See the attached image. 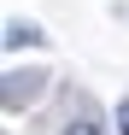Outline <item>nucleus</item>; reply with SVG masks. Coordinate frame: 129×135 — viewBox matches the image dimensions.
<instances>
[{
    "label": "nucleus",
    "mask_w": 129,
    "mask_h": 135,
    "mask_svg": "<svg viewBox=\"0 0 129 135\" xmlns=\"http://www.w3.org/2000/svg\"><path fill=\"white\" fill-rule=\"evenodd\" d=\"M64 135H106V129H94V123H71Z\"/></svg>",
    "instance_id": "nucleus-3"
},
{
    "label": "nucleus",
    "mask_w": 129,
    "mask_h": 135,
    "mask_svg": "<svg viewBox=\"0 0 129 135\" xmlns=\"http://www.w3.org/2000/svg\"><path fill=\"white\" fill-rule=\"evenodd\" d=\"M41 41V30L35 24H6V53H18V47H35Z\"/></svg>",
    "instance_id": "nucleus-1"
},
{
    "label": "nucleus",
    "mask_w": 129,
    "mask_h": 135,
    "mask_svg": "<svg viewBox=\"0 0 129 135\" xmlns=\"http://www.w3.org/2000/svg\"><path fill=\"white\" fill-rule=\"evenodd\" d=\"M117 135H129V100H117Z\"/></svg>",
    "instance_id": "nucleus-2"
}]
</instances>
